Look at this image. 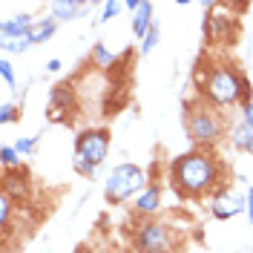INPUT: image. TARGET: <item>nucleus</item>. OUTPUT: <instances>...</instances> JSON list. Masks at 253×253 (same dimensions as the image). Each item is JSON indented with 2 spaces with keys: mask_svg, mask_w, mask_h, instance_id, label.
<instances>
[{
  "mask_svg": "<svg viewBox=\"0 0 253 253\" xmlns=\"http://www.w3.org/2000/svg\"><path fill=\"white\" fill-rule=\"evenodd\" d=\"M224 164H221L213 150H190L173 158L170 164V184L175 196L184 202H196L205 196H216L224 190Z\"/></svg>",
  "mask_w": 253,
  "mask_h": 253,
  "instance_id": "nucleus-1",
  "label": "nucleus"
},
{
  "mask_svg": "<svg viewBox=\"0 0 253 253\" xmlns=\"http://www.w3.org/2000/svg\"><path fill=\"white\" fill-rule=\"evenodd\" d=\"M196 86H199V98L219 107V110H227V107H245L251 104V81L239 72L233 63L227 61H216V63H205L202 61V69L196 75Z\"/></svg>",
  "mask_w": 253,
  "mask_h": 253,
  "instance_id": "nucleus-2",
  "label": "nucleus"
},
{
  "mask_svg": "<svg viewBox=\"0 0 253 253\" xmlns=\"http://www.w3.org/2000/svg\"><path fill=\"white\" fill-rule=\"evenodd\" d=\"M184 129L196 147L213 150L227 132V118L219 107L207 104L202 98H193V101H184Z\"/></svg>",
  "mask_w": 253,
  "mask_h": 253,
  "instance_id": "nucleus-3",
  "label": "nucleus"
},
{
  "mask_svg": "<svg viewBox=\"0 0 253 253\" xmlns=\"http://www.w3.org/2000/svg\"><path fill=\"white\" fill-rule=\"evenodd\" d=\"M110 156V132L101 126H89L84 129L75 141V153H72V167L75 173L84 178H92L98 173V167Z\"/></svg>",
  "mask_w": 253,
  "mask_h": 253,
  "instance_id": "nucleus-4",
  "label": "nucleus"
},
{
  "mask_svg": "<svg viewBox=\"0 0 253 253\" xmlns=\"http://www.w3.org/2000/svg\"><path fill=\"white\" fill-rule=\"evenodd\" d=\"M147 187V173L138 164H118L112 167L110 178L104 184V199L107 205H124L132 196H138Z\"/></svg>",
  "mask_w": 253,
  "mask_h": 253,
  "instance_id": "nucleus-5",
  "label": "nucleus"
},
{
  "mask_svg": "<svg viewBox=\"0 0 253 253\" xmlns=\"http://www.w3.org/2000/svg\"><path fill=\"white\" fill-rule=\"evenodd\" d=\"M135 253H170L173 251V227L161 219H144L132 230Z\"/></svg>",
  "mask_w": 253,
  "mask_h": 253,
  "instance_id": "nucleus-6",
  "label": "nucleus"
},
{
  "mask_svg": "<svg viewBox=\"0 0 253 253\" xmlns=\"http://www.w3.org/2000/svg\"><path fill=\"white\" fill-rule=\"evenodd\" d=\"M210 213H213V219H219V221H230V219H236L239 213H245V199L239 193L224 187L210 199Z\"/></svg>",
  "mask_w": 253,
  "mask_h": 253,
  "instance_id": "nucleus-7",
  "label": "nucleus"
},
{
  "mask_svg": "<svg viewBox=\"0 0 253 253\" xmlns=\"http://www.w3.org/2000/svg\"><path fill=\"white\" fill-rule=\"evenodd\" d=\"M161 184H147V187L135 196V216H141V219H156L158 213H161Z\"/></svg>",
  "mask_w": 253,
  "mask_h": 253,
  "instance_id": "nucleus-8",
  "label": "nucleus"
},
{
  "mask_svg": "<svg viewBox=\"0 0 253 253\" xmlns=\"http://www.w3.org/2000/svg\"><path fill=\"white\" fill-rule=\"evenodd\" d=\"M66 110H75V89L72 84H58L49 98V121H63Z\"/></svg>",
  "mask_w": 253,
  "mask_h": 253,
  "instance_id": "nucleus-9",
  "label": "nucleus"
},
{
  "mask_svg": "<svg viewBox=\"0 0 253 253\" xmlns=\"http://www.w3.org/2000/svg\"><path fill=\"white\" fill-rule=\"evenodd\" d=\"M35 20H38V17H32L29 12L15 15V17H6V20L0 23V41H23V38H29Z\"/></svg>",
  "mask_w": 253,
  "mask_h": 253,
  "instance_id": "nucleus-10",
  "label": "nucleus"
},
{
  "mask_svg": "<svg viewBox=\"0 0 253 253\" xmlns=\"http://www.w3.org/2000/svg\"><path fill=\"white\" fill-rule=\"evenodd\" d=\"M84 12H89V3L86 0H52L49 3V17L52 20H58V23H69V20H75L81 17Z\"/></svg>",
  "mask_w": 253,
  "mask_h": 253,
  "instance_id": "nucleus-11",
  "label": "nucleus"
},
{
  "mask_svg": "<svg viewBox=\"0 0 253 253\" xmlns=\"http://www.w3.org/2000/svg\"><path fill=\"white\" fill-rule=\"evenodd\" d=\"M153 12H156V6L150 0H138V6L132 12V35H135V41H144L147 32L153 29V23H156Z\"/></svg>",
  "mask_w": 253,
  "mask_h": 253,
  "instance_id": "nucleus-12",
  "label": "nucleus"
},
{
  "mask_svg": "<svg viewBox=\"0 0 253 253\" xmlns=\"http://www.w3.org/2000/svg\"><path fill=\"white\" fill-rule=\"evenodd\" d=\"M3 196H9L12 202H26V196H29V184H26V178L17 173V170H6L3 175Z\"/></svg>",
  "mask_w": 253,
  "mask_h": 253,
  "instance_id": "nucleus-13",
  "label": "nucleus"
},
{
  "mask_svg": "<svg viewBox=\"0 0 253 253\" xmlns=\"http://www.w3.org/2000/svg\"><path fill=\"white\" fill-rule=\"evenodd\" d=\"M58 26H61V23H58V20H52V17H38L26 41H29L32 46H38V43H46L49 38L58 32Z\"/></svg>",
  "mask_w": 253,
  "mask_h": 253,
  "instance_id": "nucleus-14",
  "label": "nucleus"
},
{
  "mask_svg": "<svg viewBox=\"0 0 253 253\" xmlns=\"http://www.w3.org/2000/svg\"><path fill=\"white\" fill-rule=\"evenodd\" d=\"M230 144L242 150V153H251L253 156V129L245 121H236V124L230 126Z\"/></svg>",
  "mask_w": 253,
  "mask_h": 253,
  "instance_id": "nucleus-15",
  "label": "nucleus"
},
{
  "mask_svg": "<svg viewBox=\"0 0 253 253\" xmlns=\"http://www.w3.org/2000/svg\"><path fill=\"white\" fill-rule=\"evenodd\" d=\"M89 61H92V66H98V69H112V66L118 63V58H115V52L107 49V43H95L92 52H89Z\"/></svg>",
  "mask_w": 253,
  "mask_h": 253,
  "instance_id": "nucleus-16",
  "label": "nucleus"
},
{
  "mask_svg": "<svg viewBox=\"0 0 253 253\" xmlns=\"http://www.w3.org/2000/svg\"><path fill=\"white\" fill-rule=\"evenodd\" d=\"M20 153L15 150V144H3L0 147V164H3V170H20Z\"/></svg>",
  "mask_w": 253,
  "mask_h": 253,
  "instance_id": "nucleus-17",
  "label": "nucleus"
},
{
  "mask_svg": "<svg viewBox=\"0 0 253 253\" xmlns=\"http://www.w3.org/2000/svg\"><path fill=\"white\" fill-rule=\"evenodd\" d=\"M158 38H161V23H153V29L147 32V38H144L141 41V46H138V52H141V55H150V52H153V49L158 46Z\"/></svg>",
  "mask_w": 253,
  "mask_h": 253,
  "instance_id": "nucleus-18",
  "label": "nucleus"
},
{
  "mask_svg": "<svg viewBox=\"0 0 253 253\" xmlns=\"http://www.w3.org/2000/svg\"><path fill=\"white\" fill-rule=\"evenodd\" d=\"M121 9H126L121 0H107L104 6H101V17H98V23H110L112 17H118V12Z\"/></svg>",
  "mask_w": 253,
  "mask_h": 253,
  "instance_id": "nucleus-19",
  "label": "nucleus"
},
{
  "mask_svg": "<svg viewBox=\"0 0 253 253\" xmlns=\"http://www.w3.org/2000/svg\"><path fill=\"white\" fill-rule=\"evenodd\" d=\"M0 49H3V55H23L32 49V43L26 38L23 41H0Z\"/></svg>",
  "mask_w": 253,
  "mask_h": 253,
  "instance_id": "nucleus-20",
  "label": "nucleus"
},
{
  "mask_svg": "<svg viewBox=\"0 0 253 253\" xmlns=\"http://www.w3.org/2000/svg\"><path fill=\"white\" fill-rule=\"evenodd\" d=\"M20 118V107L17 104H12V101H3L0 104V124H12V121H17Z\"/></svg>",
  "mask_w": 253,
  "mask_h": 253,
  "instance_id": "nucleus-21",
  "label": "nucleus"
},
{
  "mask_svg": "<svg viewBox=\"0 0 253 253\" xmlns=\"http://www.w3.org/2000/svg\"><path fill=\"white\" fill-rule=\"evenodd\" d=\"M15 150L20 156H35V150H38V135H20L15 141Z\"/></svg>",
  "mask_w": 253,
  "mask_h": 253,
  "instance_id": "nucleus-22",
  "label": "nucleus"
},
{
  "mask_svg": "<svg viewBox=\"0 0 253 253\" xmlns=\"http://www.w3.org/2000/svg\"><path fill=\"white\" fill-rule=\"evenodd\" d=\"M0 78H3V84H6L9 89H15V86H17L15 66H12V61H9V58H0Z\"/></svg>",
  "mask_w": 253,
  "mask_h": 253,
  "instance_id": "nucleus-23",
  "label": "nucleus"
},
{
  "mask_svg": "<svg viewBox=\"0 0 253 253\" xmlns=\"http://www.w3.org/2000/svg\"><path fill=\"white\" fill-rule=\"evenodd\" d=\"M245 213H248V219L253 224V184L248 187V196H245Z\"/></svg>",
  "mask_w": 253,
  "mask_h": 253,
  "instance_id": "nucleus-24",
  "label": "nucleus"
},
{
  "mask_svg": "<svg viewBox=\"0 0 253 253\" xmlns=\"http://www.w3.org/2000/svg\"><path fill=\"white\" fill-rule=\"evenodd\" d=\"M242 121H245V124H248V126L253 129V101H251V104H245V107H242Z\"/></svg>",
  "mask_w": 253,
  "mask_h": 253,
  "instance_id": "nucleus-25",
  "label": "nucleus"
},
{
  "mask_svg": "<svg viewBox=\"0 0 253 253\" xmlns=\"http://www.w3.org/2000/svg\"><path fill=\"white\" fill-rule=\"evenodd\" d=\"M46 72H61V61H58V58H49L46 61Z\"/></svg>",
  "mask_w": 253,
  "mask_h": 253,
  "instance_id": "nucleus-26",
  "label": "nucleus"
},
{
  "mask_svg": "<svg viewBox=\"0 0 253 253\" xmlns=\"http://www.w3.org/2000/svg\"><path fill=\"white\" fill-rule=\"evenodd\" d=\"M75 253H92V251H89V248H78Z\"/></svg>",
  "mask_w": 253,
  "mask_h": 253,
  "instance_id": "nucleus-27",
  "label": "nucleus"
}]
</instances>
